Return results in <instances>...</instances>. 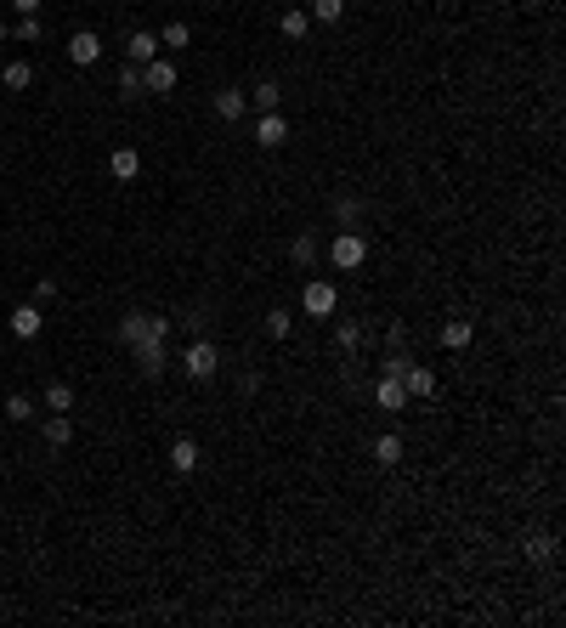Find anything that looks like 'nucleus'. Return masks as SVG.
<instances>
[{
	"label": "nucleus",
	"mask_w": 566,
	"mask_h": 628,
	"mask_svg": "<svg viewBox=\"0 0 566 628\" xmlns=\"http://www.w3.org/2000/svg\"><path fill=\"white\" fill-rule=\"evenodd\" d=\"M12 12L18 18H40V0H12Z\"/></svg>",
	"instance_id": "nucleus-32"
},
{
	"label": "nucleus",
	"mask_w": 566,
	"mask_h": 628,
	"mask_svg": "<svg viewBox=\"0 0 566 628\" xmlns=\"http://www.w3.org/2000/svg\"><path fill=\"white\" fill-rule=\"evenodd\" d=\"M346 18V0H312V23H340Z\"/></svg>",
	"instance_id": "nucleus-26"
},
{
	"label": "nucleus",
	"mask_w": 566,
	"mask_h": 628,
	"mask_svg": "<svg viewBox=\"0 0 566 628\" xmlns=\"http://www.w3.org/2000/svg\"><path fill=\"white\" fill-rule=\"evenodd\" d=\"M334 340H340L346 351H357L363 346V323H340V329H334Z\"/></svg>",
	"instance_id": "nucleus-30"
},
{
	"label": "nucleus",
	"mask_w": 566,
	"mask_h": 628,
	"mask_svg": "<svg viewBox=\"0 0 566 628\" xmlns=\"http://www.w3.org/2000/svg\"><path fill=\"white\" fill-rule=\"evenodd\" d=\"M363 260H369V238H363V233H351V227H346V233L329 243V266H334V272H357Z\"/></svg>",
	"instance_id": "nucleus-4"
},
{
	"label": "nucleus",
	"mask_w": 566,
	"mask_h": 628,
	"mask_svg": "<svg viewBox=\"0 0 566 628\" xmlns=\"http://www.w3.org/2000/svg\"><path fill=\"white\" fill-rule=\"evenodd\" d=\"M470 340H476V329H470V317H448V323H442V346H448V351H465Z\"/></svg>",
	"instance_id": "nucleus-15"
},
{
	"label": "nucleus",
	"mask_w": 566,
	"mask_h": 628,
	"mask_svg": "<svg viewBox=\"0 0 566 628\" xmlns=\"http://www.w3.org/2000/svg\"><path fill=\"white\" fill-rule=\"evenodd\" d=\"M255 142H261V147H283V142H289V119H283V114H261Z\"/></svg>",
	"instance_id": "nucleus-13"
},
{
	"label": "nucleus",
	"mask_w": 566,
	"mask_h": 628,
	"mask_svg": "<svg viewBox=\"0 0 566 628\" xmlns=\"http://www.w3.org/2000/svg\"><path fill=\"white\" fill-rule=\"evenodd\" d=\"M527 560H532V566H549V560H555V538H549V532L527 538Z\"/></svg>",
	"instance_id": "nucleus-25"
},
{
	"label": "nucleus",
	"mask_w": 566,
	"mask_h": 628,
	"mask_svg": "<svg viewBox=\"0 0 566 628\" xmlns=\"http://www.w3.org/2000/svg\"><path fill=\"white\" fill-rule=\"evenodd\" d=\"M334 216H340V221L351 227V221L363 216V198H334Z\"/></svg>",
	"instance_id": "nucleus-31"
},
{
	"label": "nucleus",
	"mask_w": 566,
	"mask_h": 628,
	"mask_svg": "<svg viewBox=\"0 0 566 628\" xmlns=\"http://www.w3.org/2000/svg\"><path fill=\"white\" fill-rule=\"evenodd\" d=\"M40 402L52 408V413H74V386H68V379H52V386H45V396H40Z\"/></svg>",
	"instance_id": "nucleus-18"
},
{
	"label": "nucleus",
	"mask_w": 566,
	"mask_h": 628,
	"mask_svg": "<svg viewBox=\"0 0 566 628\" xmlns=\"http://www.w3.org/2000/svg\"><path fill=\"white\" fill-rule=\"evenodd\" d=\"M0 85H6V91H28V85H35V63H23V57H18V63H6V68H0Z\"/></svg>",
	"instance_id": "nucleus-17"
},
{
	"label": "nucleus",
	"mask_w": 566,
	"mask_h": 628,
	"mask_svg": "<svg viewBox=\"0 0 566 628\" xmlns=\"http://www.w3.org/2000/svg\"><path fill=\"white\" fill-rule=\"evenodd\" d=\"M181 45H193V28L176 18V23H164V28H159V52H171V57H176Z\"/></svg>",
	"instance_id": "nucleus-16"
},
{
	"label": "nucleus",
	"mask_w": 566,
	"mask_h": 628,
	"mask_svg": "<svg viewBox=\"0 0 566 628\" xmlns=\"http://www.w3.org/2000/svg\"><path fill=\"white\" fill-rule=\"evenodd\" d=\"M289 255H295V266H306V272H312V266H317V255H323V250H317V238H312V233H300L295 243H289Z\"/></svg>",
	"instance_id": "nucleus-22"
},
{
	"label": "nucleus",
	"mask_w": 566,
	"mask_h": 628,
	"mask_svg": "<svg viewBox=\"0 0 566 628\" xmlns=\"http://www.w3.org/2000/svg\"><path fill=\"white\" fill-rule=\"evenodd\" d=\"M74 441V419L68 413H52V419H45V448H68Z\"/></svg>",
	"instance_id": "nucleus-20"
},
{
	"label": "nucleus",
	"mask_w": 566,
	"mask_h": 628,
	"mask_svg": "<svg viewBox=\"0 0 566 628\" xmlns=\"http://www.w3.org/2000/svg\"><path fill=\"white\" fill-rule=\"evenodd\" d=\"M267 334H272V340H289V334H295V317H289V312H267Z\"/></svg>",
	"instance_id": "nucleus-28"
},
{
	"label": "nucleus",
	"mask_w": 566,
	"mask_h": 628,
	"mask_svg": "<svg viewBox=\"0 0 566 628\" xmlns=\"http://www.w3.org/2000/svg\"><path fill=\"white\" fill-rule=\"evenodd\" d=\"M374 458H379V465L391 470L396 458H403V436H379V441H374Z\"/></svg>",
	"instance_id": "nucleus-27"
},
{
	"label": "nucleus",
	"mask_w": 566,
	"mask_h": 628,
	"mask_svg": "<svg viewBox=\"0 0 566 628\" xmlns=\"http://www.w3.org/2000/svg\"><path fill=\"white\" fill-rule=\"evenodd\" d=\"M97 57H102V35H97V28H74V35H68V63L91 68Z\"/></svg>",
	"instance_id": "nucleus-6"
},
{
	"label": "nucleus",
	"mask_w": 566,
	"mask_h": 628,
	"mask_svg": "<svg viewBox=\"0 0 566 628\" xmlns=\"http://www.w3.org/2000/svg\"><path fill=\"white\" fill-rule=\"evenodd\" d=\"M300 306H306V317H334L340 312V289H334L329 278H306L300 283Z\"/></svg>",
	"instance_id": "nucleus-3"
},
{
	"label": "nucleus",
	"mask_w": 566,
	"mask_h": 628,
	"mask_svg": "<svg viewBox=\"0 0 566 628\" xmlns=\"http://www.w3.org/2000/svg\"><path fill=\"white\" fill-rule=\"evenodd\" d=\"M396 379H403V391L419 396V402H425V396H436V374L425 369V362H403V374H396Z\"/></svg>",
	"instance_id": "nucleus-8"
},
{
	"label": "nucleus",
	"mask_w": 566,
	"mask_h": 628,
	"mask_svg": "<svg viewBox=\"0 0 566 628\" xmlns=\"http://www.w3.org/2000/svg\"><path fill=\"white\" fill-rule=\"evenodd\" d=\"M171 470H176V476H193V470H198V441L193 436L171 441Z\"/></svg>",
	"instance_id": "nucleus-14"
},
{
	"label": "nucleus",
	"mask_w": 566,
	"mask_h": 628,
	"mask_svg": "<svg viewBox=\"0 0 566 628\" xmlns=\"http://www.w3.org/2000/svg\"><path fill=\"white\" fill-rule=\"evenodd\" d=\"M142 91H147V97H171V91H176V63H171V57L142 63Z\"/></svg>",
	"instance_id": "nucleus-5"
},
{
	"label": "nucleus",
	"mask_w": 566,
	"mask_h": 628,
	"mask_svg": "<svg viewBox=\"0 0 566 628\" xmlns=\"http://www.w3.org/2000/svg\"><path fill=\"white\" fill-rule=\"evenodd\" d=\"M0 413H6V419H18V425H28V419H35V396H6V402H0Z\"/></svg>",
	"instance_id": "nucleus-23"
},
{
	"label": "nucleus",
	"mask_w": 566,
	"mask_h": 628,
	"mask_svg": "<svg viewBox=\"0 0 566 628\" xmlns=\"http://www.w3.org/2000/svg\"><path fill=\"white\" fill-rule=\"evenodd\" d=\"M278 28H283V40H306V28H312V12H306V6H289L283 18H278Z\"/></svg>",
	"instance_id": "nucleus-19"
},
{
	"label": "nucleus",
	"mask_w": 566,
	"mask_h": 628,
	"mask_svg": "<svg viewBox=\"0 0 566 628\" xmlns=\"http://www.w3.org/2000/svg\"><path fill=\"white\" fill-rule=\"evenodd\" d=\"M153 57H159V35H147V28H136V35L125 40V63H153Z\"/></svg>",
	"instance_id": "nucleus-11"
},
{
	"label": "nucleus",
	"mask_w": 566,
	"mask_h": 628,
	"mask_svg": "<svg viewBox=\"0 0 566 628\" xmlns=\"http://www.w3.org/2000/svg\"><path fill=\"white\" fill-rule=\"evenodd\" d=\"M171 323H176V317L147 312V317H142V334H136V340L125 346L142 374H159V369H164V357H171Z\"/></svg>",
	"instance_id": "nucleus-1"
},
{
	"label": "nucleus",
	"mask_w": 566,
	"mask_h": 628,
	"mask_svg": "<svg viewBox=\"0 0 566 628\" xmlns=\"http://www.w3.org/2000/svg\"><path fill=\"white\" fill-rule=\"evenodd\" d=\"M108 171H114V181H136V176H142V153H136V147H114L108 153Z\"/></svg>",
	"instance_id": "nucleus-12"
},
{
	"label": "nucleus",
	"mask_w": 566,
	"mask_h": 628,
	"mask_svg": "<svg viewBox=\"0 0 566 628\" xmlns=\"http://www.w3.org/2000/svg\"><path fill=\"white\" fill-rule=\"evenodd\" d=\"M40 329H45V317H40V306H35V300L12 306V334H18V340H35Z\"/></svg>",
	"instance_id": "nucleus-10"
},
{
	"label": "nucleus",
	"mask_w": 566,
	"mask_h": 628,
	"mask_svg": "<svg viewBox=\"0 0 566 628\" xmlns=\"http://www.w3.org/2000/svg\"><path fill=\"white\" fill-rule=\"evenodd\" d=\"M6 40H12V23H6V18H0V45H6Z\"/></svg>",
	"instance_id": "nucleus-33"
},
{
	"label": "nucleus",
	"mask_w": 566,
	"mask_h": 628,
	"mask_svg": "<svg viewBox=\"0 0 566 628\" xmlns=\"http://www.w3.org/2000/svg\"><path fill=\"white\" fill-rule=\"evenodd\" d=\"M12 40H40V18H18V23H12Z\"/></svg>",
	"instance_id": "nucleus-29"
},
{
	"label": "nucleus",
	"mask_w": 566,
	"mask_h": 628,
	"mask_svg": "<svg viewBox=\"0 0 566 628\" xmlns=\"http://www.w3.org/2000/svg\"><path fill=\"white\" fill-rule=\"evenodd\" d=\"M119 97H125V102L147 97V91H142V68H136V63H125V68H119Z\"/></svg>",
	"instance_id": "nucleus-24"
},
{
	"label": "nucleus",
	"mask_w": 566,
	"mask_h": 628,
	"mask_svg": "<svg viewBox=\"0 0 566 628\" xmlns=\"http://www.w3.org/2000/svg\"><path fill=\"white\" fill-rule=\"evenodd\" d=\"M243 108H250V91H238V85H221L216 91V119H221V125H238Z\"/></svg>",
	"instance_id": "nucleus-7"
},
{
	"label": "nucleus",
	"mask_w": 566,
	"mask_h": 628,
	"mask_svg": "<svg viewBox=\"0 0 566 628\" xmlns=\"http://www.w3.org/2000/svg\"><path fill=\"white\" fill-rule=\"evenodd\" d=\"M408 402H414V396L403 391V379H396V374H386V379L374 386V408H386V413H403Z\"/></svg>",
	"instance_id": "nucleus-9"
},
{
	"label": "nucleus",
	"mask_w": 566,
	"mask_h": 628,
	"mask_svg": "<svg viewBox=\"0 0 566 628\" xmlns=\"http://www.w3.org/2000/svg\"><path fill=\"white\" fill-rule=\"evenodd\" d=\"M250 102H255L261 114H278V102H283V85H278V80H261V85L250 91Z\"/></svg>",
	"instance_id": "nucleus-21"
},
{
	"label": "nucleus",
	"mask_w": 566,
	"mask_h": 628,
	"mask_svg": "<svg viewBox=\"0 0 566 628\" xmlns=\"http://www.w3.org/2000/svg\"><path fill=\"white\" fill-rule=\"evenodd\" d=\"M216 369H221L216 340H193L187 351H181V374H187L193 386H210V379H216Z\"/></svg>",
	"instance_id": "nucleus-2"
}]
</instances>
